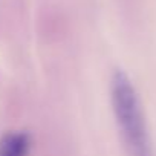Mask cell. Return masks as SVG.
Here are the masks:
<instances>
[{"instance_id":"cell-1","label":"cell","mask_w":156,"mask_h":156,"mask_svg":"<svg viewBox=\"0 0 156 156\" xmlns=\"http://www.w3.org/2000/svg\"><path fill=\"white\" fill-rule=\"evenodd\" d=\"M110 94L116 124L129 156H154L139 97L124 70L113 72Z\"/></svg>"},{"instance_id":"cell-2","label":"cell","mask_w":156,"mask_h":156,"mask_svg":"<svg viewBox=\"0 0 156 156\" xmlns=\"http://www.w3.org/2000/svg\"><path fill=\"white\" fill-rule=\"evenodd\" d=\"M31 136L28 132H8L0 139V156H29Z\"/></svg>"}]
</instances>
